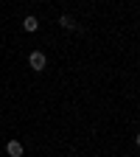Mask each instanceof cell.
I'll return each mask as SVG.
<instances>
[{"instance_id":"obj_1","label":"cell","mask_w":140,"mask_h":157,"mask_svg":"<svg viewBox=\"0 0 140 157\" xmlns=\"http://www.w3.org/2000/svg\"><path fill=\"white\" fill-rule=\"evenodd\" d=\"M28 65H31V70L42 73V70H45V65H48V59H45V53H42V51H34V53L28 56Z\"/></svg>"},{"instance_id":"obj_2","label":"cell","mask_w":140,"mask_h":157,"mask_svg":"<svg viewBox=\"0 0 140 157\" xmlns=\"http://www.w3.org/2000/svg\"><path fill=\"white\" fill-rule=\"evenodd\" d=\"M6 151H9V157H23V143H20V140H9Z\"/></svg>"},{"instance_id":"obj_3","label":"cell","mask_w":140,"mask_h":157,"mask_svg":"<svg viewBox=\"0 0 140 157\" xmlns=\"http://www.w3.org/2000/svg\"><path fill=\"white\" fill-rule=\"evenodd\" d=\"M59 23H62V28H67V31H73V28H78V23L70 17V14H62L59 17Z\"/></svg>"},{"instance_id":"obj_4","label":"cell","mask_w":140,"mask_h":157,"mask_svg":"<svg viewBox=\"0 0 140 157\" xmlns=\"http://www.w3.org/2000/svg\"><path fill=\"white\" fill-rule=\"evenodd\" d=\"M23 28H25V31H36V28H39V20H36L34 14H28V17L23 20Z\"/></svg>"},{"instance_id":"obj_5","label":"cell","mask_w":140,"mask_h":157,"mask_svg":"<svg viewBox=\"0 0 140 157\" xmlns=\"http://www.w3.org/2000/svg\"><path fill=\"white\" fill-rule=\"evenodd\" d=\"M134 143H137V146H140V132H137V135H134Z\"/></svg>"}]
</instances>
